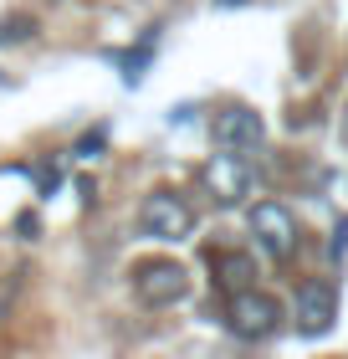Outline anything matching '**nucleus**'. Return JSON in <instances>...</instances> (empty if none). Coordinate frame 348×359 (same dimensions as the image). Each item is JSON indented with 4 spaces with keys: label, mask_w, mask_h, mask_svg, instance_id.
<instances>
[{
    "label": "nucleus",
    "mask_w": 348,
    "mask_h": 359,
    "mask_svg": "<svg viewBox=\"0 0 348 359\" xmlns=\"http://www.w3.org/2000/svg\"><path fill=\"white\" fill-rule=\"evenodd\" d=\"M139 226H144V236H154V241H185L195 231V210H190L185 195L154 190V195H144V205H139Z\"/></svg>",
    "instance_id": "nucleus-1"
},
{
    "label": "nucleus",
    "mask_w": 348,
    "mask_h": 359,
    "mask_svg": "<svg viewBox=\"0 0 348 359\" xmlns=\"http://www.w3.org/2000/svg\"><path fill=\"white\" fill-rule=\"evenodd\" d=\"M225 323H230V334H241V339H267L281 323V303L272 298V292L236 287L230 292V308H225Z\"/></svg>",
    "instance_id": "nucleus-2"
},
{
    "label": "nucleus",
    "mask_w": 348,
    "mask_h": 359,
    "mask_svg": "<svg viewBox=\"0 0 348 359\" xmlns=\"http://www.w3.org/2000/svg\"><path fill=\"white\" fill-rule=\"evenodd\" d=\"M251 236H256V247L267 257L287 262L297 252V216L281 201H261V205H251Z\"/></svg>",
    "instance_id": "nucleus-3"
},
{
    "label": "nucleus",
    "mask_w": 348,
    "mask_h": 359,
    "mask_svg": "<svg viewBox=\"0 0 348 359\" xmlns=\"http://www.w3.org/2000/svg\"><path fill=\"white\" fill-rule=\"evenodd\" d=\"M134 292L148 308H169L190 292V272L179 262H169V257H164V262H139L134 267Z\"/></svg>",
    "instance_id": "nucleus-4"
},
{
    "label": "nucleus",
    "mask_w": 348,
    "mask_h": 359,
    "mask_svg": "<svg viewBox=\"0 0 348 359\" xmlns=\"http://www.w3.org/2000/svg\"><path fill=\"white\" fill-rule=\"evenodd\" d=\"M333 318H338V287L333 283L312 277V283L297 287V334L318 339V334L333 329Z\"/></svg>",
    "instance_id": "nucleus-5"
},
{
    "label": "nucleus",
    "mask_w": 348,
    "mask_h": 359,
    "mask_svg": "<svg viewBox=\"0 0 348 359\" xmlns=\"http://www.w3.org/2000/svg\"><path fill=\"white\" fill-rule=\"evenodd\" d=\"M205 185H210V195L215 201H225V205H236V201H246L251 195V185H256V175H251V165H246V154H236V149H221L205 165Z\"/></svg>",
    "instance_id": "nucleus-6"
},
{
    "label": "nucleus",
    "mask_w": 348,
    "mask_h": 359,
    "mask_svg": "<svg viewBox=\"0 0 348 359\" xmlns=\"http://www.w3.org/2000/svg\"><path fill=\"white\" fill-rule=\"evenodd\" d=\"M210 134H215V149H256L261 139H267V123H261V113L251 108H225V113H215V123H210Z\"/></svg>",
    "instance_id": "nucleus-7"
},
{
    "label": "nucleus",
    "mask_w": 348,
    "mask_h": 359,
    "mask_svg": "<svg viewBox=\"0 0 348 359\" xmlns=\"http://www.w3.org/2000/svg\"><path fill=\"white\" fill-rule=\"evenodd\" d=\"M148 57H154V36H144L139 46H128V52H108V62H118L128 83H139V77H144V67H148Z\"/></svg>",
    "instance_id": "nucleus-8"
},
{
    "label": "nucleus",
    "mask_w": 348,
    "mask_h": 359,
    "mask_svg": "<svg viewBox=\"0 0 348 359\" xmlns=\"http://www.w3.org/2000/svg\"><path fill=\"white\" fill-rule=\"evenodd\" d=\"M251 277H256V267H251V257H221V287H251Z\"/></svg>",
    "instance_id": "nucleus-9"
},
{
    "label": "nucleus",
    "mask_w": 348,
    "mask_h": 359,
    "mask_svg": "<svg viewBox=\"0 0 348 359\" xmlns=\"http://www.w3.org/2000/svg\"><path fill=\"white\" fill-rule=\"evenodd\" d=\"M72 154H77V159H97V154H103V128H92V134H82Z\"/></svg>",
    "instance_id": "nucleus-10"
},
{
    "label": "nucleus",
    "mask_w": 348,
    "mask_h": 359,
    "mask_svg": "<svg viewBox=\"0 0 348 359\" xmlns=\"http://www.w3.org/2000/svg\"><path fill=\"white\" fill-rule=\"evenodd\" d=\"M31 31H36V26H31V21H21V15H15V21H6V26H0V46H6V41H26Z\"/></svg>",
    "instance_id": "nucleus-11"
},
{
    "label": "nucleus",
    "mask_w": 348,
    "mask_h": 359,
    "mask_svg": "<svg viewBox=\"0 0 348 359\" xmlns=\"http://www.w3.org/2000/svg\"><path fill=\"white\" fill-rule=\"evenodd\" d=\"M328 252H333V257H343V252H348V221L338 226V236H333V247H328Z\"/></svg>",
    "instance_id": "nucleus-12"
},
{
    "label": "nucleus",
    "mask_w": 348,
    "mask_h": 359,
    "mask_svg": "<svg viewBox=\"0 0 348 359\" xmlns=\"http://www.w3.org/2000/svg\"><path fill=\"white\" fill-rule=\"evenodd\" d=\"M215 6H246V0H215Z\"/></svg>",
    "instance_id": "nucleus-13"
},
{
    "label": "nucleus",
    "mask_w": 348,
    "mask_h": 359,
    "mask_svg": "<svg viewBox=\"0 0 348 359\" xmlns=\"http://www.w3.org/2000/svg\"><path fill=\"white\" fill-rule=\"evenodd\" d=\"M343 139H348V118H343Z\"/></svg>",
    "instance_id": "nucleus-14"
}]
</instances>
